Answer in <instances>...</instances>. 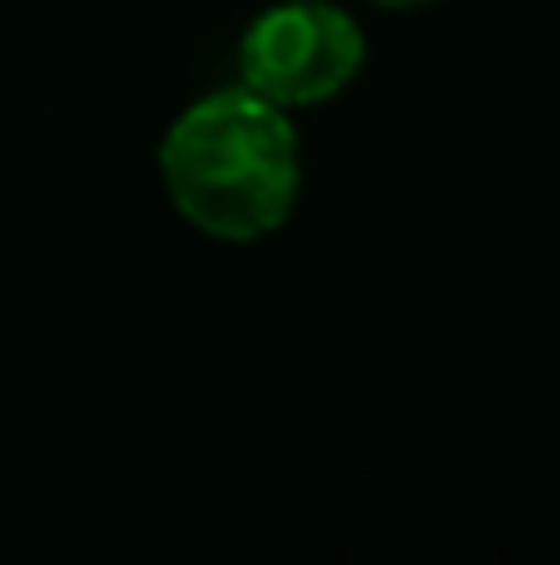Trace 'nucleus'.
Returning <instances> with one entry per match:
<instances>
[{"instance_id": "f257e3e1", "label": "nucleus", "mask_w": 560, "mask_h": 565, "mask_svg": "<svg viewBox=\"0 0 560 565\" xmlns=\"http://www.w3.org/2000/svg\"><path fill=\"white\" fill-rule=\"evenodd\" d=\"M159 179L189 228L218 244H258L303 199V139L273 99L224 85L174 115L159 139Z\"/></svg>"}, {"instance_id": "f03ea898", "label": "nucleus", "mask_w": 560, "mask_h": 565, "mask_svg": "<svg viewBox=\"0 0 560 565\" xmlns=\"http://www.w3.org/2000/svg\"><path fill=\"white\" fill-rule=\"evenodd\" d=\"M367 70V30L337 0H278L238 40V85L278 109L333 105Z\"/></svg>"}, {"instance_id": "7ed1b4c3", "label": "nucleus", "mask_w": 560, "mask_h": 565, "mask_svg": "<svg viewBox=\"0 0 560 565\" xmlns=\"http://www.w3.org/2000/svg\"><path fill=\"white\" fill-rule=\"evenodd\" d=\"M367 6H377V10H422V6H432V0H367Z\"/></svg>"}]
</instances>
